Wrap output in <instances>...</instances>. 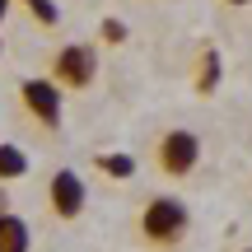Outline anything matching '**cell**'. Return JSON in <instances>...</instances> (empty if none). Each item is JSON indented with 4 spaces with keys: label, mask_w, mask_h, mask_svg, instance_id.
Instances as JSON below:
<instances>
[{
    "label": "cell",
    "mask_w": 252,
    "mask_h": 252,
    "mask_svg": "<svg viewBox=\"0 0 252 252\" xmlns=\"http://www.w3.org/2000/svg\"><path fill=\"white\" fill-rule=\"evenodd\" d=\"M140 238L150 248H173L182 234L191 229V210H187V201H178V196H150L140 206Z\"/></svg>",
    "instance_id": "1"
},
{
    "label": "cell",
    "mask_w": 252,
    "mask_h": 252,
    "mask_svg": "<svg viewBox=\"0 0 252 252\" xmlns=\"http://www.w3.org/2000/svg\"><path fill=\"white\" fill-rule=\"evenodd\" d=\"M19 103H24V112L42 126L47 135L61 131V112H65V89L52 80V75H37V80H19Z\"/></svg>",
    "instance_id": "2"
},
{
    "label": "cell",
    "mask_w": 252,
    "mask_h": 252,
    "mask_svg": "<svg viewBox=\"0 0 252 252\" xmlns=\"http://www.w3.org/2000/svg\"><path fill=\"white\" fill-rule=\"evenodd\" d=\"M52 80L61 84V89H89L94 80H98V47L94 42H65L61 52L52 56Z\"/></svg>",
    "instance_id": "3"
},
{
    "label": "cell",
    "mask_w": 252,
    "mask_h": 252,
    "mask_svg": "<svg viewBox=\"0 0 252 252\" xmlns=\"http://www.w3.org/2000/svg\"><path fill=\"white\" fill-rule=\"evenodd\" d=\"M201 163V140L196 131H163L159 140H154V168L163 173V178H187L191 168Z\"/></svg>",
    "instance_id": "4"
},
{
    "label": "cell",
    "mask_w": 252,
    "mask_h": 252,
    "mask_svg": "<svg viewBox=\"0 0 252 252\" xmlns=\"http://www.w3.org/2000/svg\"><path fill=\"white\" fill-rule=\"evenodd\" d=\"M84 178L75 168H61V173H52V182H47V201H52V215L56 220H80V210H84Z\"/></svg>",
    "instance_id": "5"
},
{
    "label": "cell",
    "mask_w": 252,
    "mask_h": 252,
    "mask_svg": "<svg viewBox=\"0 0 252 252\" xmlns=\"http://www.w3.org/2000/svg\"><path fill=\"white\" fill-rule=\"evenodd\" d=\"M28 243H33V234H28V220L19 215H0V252H28Z\"/></svg>",
    "instance_id": "6"
},
{
    "label": "cell",
    "mask_w": 252,
    "mask_h": 252,
    "mask_svg": "<svg viewBox=\"0 0 252 252\" xmlns=\"http://www.w3.org/2000/svg\"><path fill=\"white\" fill-rule=\"evenodd\" d=\"M28 173V154L19 150V145H0V182H14V178H24Z\"/></svg>",
    "instance_id": "7"
},
{
    "label": "cell",
    "mask_w": 252,
    "mask_h": 252,
    "mask_svg": "<svg viewBox=\"0 0 252 252\" xmlns=\"http://www.w3.org/2000/svg\"><path fill=\"white\" fill-rule=\"evenodd\" d=\"M220 70H224V65H220V52L206 47V52H201V70H196V94H215Z\"/></svg>",
    "instance_id": "8"
},
{
    "label": "cell",
    "mask_w": 252,
    "mask_h": 252,
    "mask_svg": "<svg viewBox=\"0 0 252 252\" xmlns=\"http://www.w3.org/2000/svg\"><path fill=\"white\" fill-rule=\"evenodd\" d=\"M94 163H98L108 178H135V159L131 154H98Z\"/></svg>",
    "instance_id": "9"
},
{
    "label": "cell",
    "mask_w": 252,
    "mask_h": 252,
    "mask_svg": "<svg viewBox=\"0 0 252 252\" xmlns=\"http://www.w3.org/2000/svg\"><path fill=\"white\" fill-rule=\"evenodd\" d=\"M28 9H33V19L42 28H56V24H61V9H56L52 0H37V5H28Z\"/></svg>",
    "instance_id": "10"
},
{
    "label": "cell",
    "mask_w": 252,
    "mask_h": 252,
    "mask_svg": "<svg viewBox=\"0 0 252 252\" xmlns=\"http://www.w3.org/2000/svg\"><path fill=\"white\" fill-rule=\"evenodd\" d=\"M98 37H103V42H126V24H122V19H103Z\"/></svg>",
    "instance_id": "11"
},
{
    "label": "cell",
    "mask_w": 252,
    "mask_h": 252,
    "mask_svg": "<svg viewBox=\"0 0 252 252\" xmlns=\"http://www.w3.org/2000/svg\"><path fill=\"white\" fill-rule=\"evenodd\" d=\"M5 201H9V196H5V182H0V215H5V210H9V206H5Z\"/></svg>",
    "instance_id": "12"
},
{
    "label": "cell",
    "mask_w": 252,
    "mask_h": 252,
    "mask_svg": "<svg viewBox=\"0 0 252 252\" xmlns=\"http://www.w3.org/2000/svg\"><path fill=\"white\" fill-rule=\"evenodd\" d=\"M5 14H9V0H0V24H5Z\"/></svg>",
    "instance_id": "13"
},
{
    "label": "cell",
    "mask_w": 252,
    "mask_h": 252,
    "mask_svg": "<svg viewBox=\"0 0 252 252\" xmlns=\"http://www.w3.org/2000/svg\"><path fill=\"white\" fill-rule=\"evenodd\" d=\"M224 5H234V9H243V5H252V0H224Z\"/></svg>",
    "instance_id": "14"
},
{
    "label": "cell",
    "mask_w": 252,
    "mask_h": 252,
    "mask_svg": "<svg viewBox=\"0 0 252 252\" xmlns=\"http://www.w3.org/2000/svg\"><path fill=\"white\" fill-rule=\"evenodd\" d=\"M24 5H37V0H24Z\"/></svg>",
    "instance_id": "15"
},
{
    "label": "cell",
    "mask_w": 252,
    "mask_h": 252,
    "mask_svg": "<svg viewBox=\"0 0 252 252\" xmlns=\"http://www.w3.org/2000/svg\"><path fill=\"white\" fill-rule=\"evenodd\" d=\"M243 252H252V248H243Z\"/></svg>",
    "instance_id": "16"
},
{
    "label": "cell",
    "mask_w": 252,
    "mask_h": 252,
    "mask_svg": "<svg viewBox=\"0 0 252 252\" xmlns=\"http://www.w3.org/2000/svg\"><path fill=\"white\" fill-rule=\"evenodd\" d=\"M0 52H5V47H0Z\"/></svg>",
    "instance_id": "17"
}]
</instances>
